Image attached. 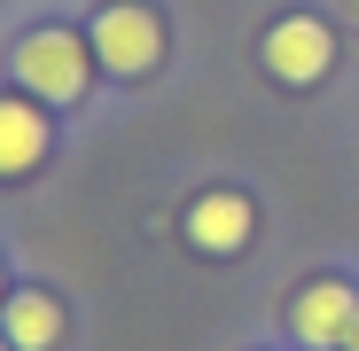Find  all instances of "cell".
<instances>
[{"label":"cell","mask_w":359,"mask_h":351,"mask_svg":"<svg viewBox=\"0 0 359 351\" xmlns=\"http://www.w3.org/2000/svg\"><path fill=\"white\" fill-rule=\"evenodd\" d=\"M86 47H94L102 71H117V78H149V71L164 63V16L141 8V0H109V8L94 16V32H86Z\"/></svg>","instance_id":"2"},{"label":"cell","mask_w":359,"mask_h":351,"mask_svg":"<svg viewBox=\"0 0 359 351\" xmlns=\"http://www.w3.org/2000/svg\"><path fill=\"white\" fill-rule=\"evenodd\" d=\"M8 343L16 351H55L63 343V305H55L47 289H16L8 297Z\"/></svg>","instance_id":"7"},{"label":"cell","mask_w":359,"mask_h":351,"mask_svg":"<svg viewBox=\"0 0 359 351\" xmlns=\"http://www.w3.org/2000/svg\"><path fill=\"white\" fill-rule=\"evenodd\" d=\"M0 351H16V343H0Z\"/></svg>","instance_id":"10"},{"label":"cell","mask_w":359,"mask_h":351,"mask_svg":"<svg viewBox=\"0 0 359 351\" xmlns=\"http://www.w3.org/2000/svg\"><path fill=\"white\" fill-rule=\"evenodd\" d=\"M344 351H359V328H351V343H344Z\"/></svg>","instance_id":"9"},{"label":"cell","mask_w":359,"mask_h":351,"mask_svg":"<svg viewBox=\"0 0 359 351\" xmlns=\"http://www.w3.org/2000/svg\"><path fill=\"white\" fill-rule=\"evenodd\" d=\"M258 63H266L281 86H320L328 63H336V32H328L320 16H281V24L266 32V47H258Z\"/></svg>","instance_id":"4"},{"label":"cell","mask_w":359,"mask_h":351,"mask_svg":"<svg viewBox=\"0 0 359 351\" xmlns=\"http://www.w3.org/2000/svg\"><path fill=\"white\" fill-rule=\"evenodd\" d=\"M344 8H351V24H359V0H344Z\"/></svg>","instance_id":"8"},{"label":"cell","mask_w":359,"mask_h":351,"mask_svg":"<svg viewBox=\"0 0 359 351\" xmlns=\"http://www.w3.org/2000/svg\"><path fill=\"white\" fill-rule=\"evenodd\" d=\"M289 336L297 343H305V351H344L351 343V328H359V289L351 281H305V289H297V297H289Z\"/></svg>","instance_id":"3"},{"label":"cell","mask_w":359,"mask_h":351,"mask_svg":"<svg viewBox=\"0 0 359 351\" xmlns=\"http://www.w3.org/2000/svg\"><path fill=\"white\" fill-rule=\"evenodd\" d=\"M180 234L203 250V258H234V250H250V234H258V211L243 188H211L188 203V219H180Z\"/></svg>","instance_id":"5"},{"label":"cell","mask_w":359,"mask_h":351,"mask_svg":"<svg viewBox=\"0 0 359 351\" xmlns=\"http://www.w3.org/2000/svg\"><path fill=\"white\" fill-rule=\"evenodd\" d=\"M47 102H32V94H0V180H24V172H39L47 164Z\"/></svg>","instance_id":"6"},{"label":"cell","mask_w":359,"mask_h":351,"mask_svg":"<svg viewBox=\"0 0 359 351\" xmlns=\"http://www.w3.org/2000/svg\"><path fill=\"white\" fill-rule=\"evenodd\" d=\"M94 71H102L94 47H86L79 32H63V24H47V32H24V39H16V86H24L32 102H47V109L86 102Z\"/></svg>","instance_id":"1"}]
</instances>
